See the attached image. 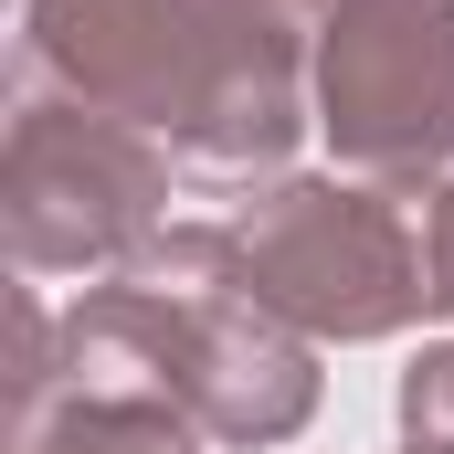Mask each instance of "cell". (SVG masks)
Listing matches in <instances>:
<instances>
[{"mask_svg": "<svg viewBox=\"0 0 454 454\" xmlns=\"http://www.w3.org/2000/svg\"><path fill=\"white\" fill-rule=\"evenodd\" d=\"M317 127L348 180L423 191L454 159V0H348L317 32Z\"/></svg>", "mask_w": 454, "mask_h": 454, "instance_id": "cell-5", "label": "cell"}, {"mask_svg": "<svg viewBox=\"0 0 454 454\" xmlns=\"http://www.w3.org/2000/svg\"><path fill=\"white\" fill-rule=\"evenodd\" d=\"M423 296H434V317H454V180L423 201Z\"/></svg>", "mask_w": 454, "mask_h": 454, "instance_id": "cell-8", "label": "cell"}, {"mask_svg": "<svg viewBox=\"0 0 454 454\" xmlns=\"http://www.w3.org/2000/svg\"><path fill=\"white\" fill-rule=\"evenodd\" d=\"M402 434L423 454H454V339L423 348V359L402 370Z\"/></svg>", "mask_w": 454, "mask_h": 454, "instance_id": "cell-7", "label": "cell"}, {"mask_svg": "<svg viewBox=\"0 0 454 454\" xmlns=\"http://www.w3.org/2000/svg\"><path fill=\"white\" fill-rule=\"evenodd\" d=\"M0 232L21 275H116L148 232H169V148L85 106H11Z\"/></svg>", "mask_w": 454, "mask_h": 454, "instance_id": "cell-4", "label": "cell"}, {"mask_svg": "<svg viewBox=\"0 0 454 454\" xmlns=\"http://www.w3.org/2000/svg\"><path fill=\"white\" fill-rule=\"evenodd\" d=\"M64 391L169 402L212 444H286L317 412V359L254 296L232 223H169L64 307Z\"/></svg>", "mask_w": 454, "mask_h": 454, "instance_id": "cell-2", "label": "cell"}, {"mask_svg": "<svg viewBox=\"0 0 454 454\" xmlns=\"http://www.w3.org/2000/svg\"><path fill=\"white\" fill-rule=\"evenodd\" d=\"M412 454H423V444H412Z\"/></svg>", "mask_w": 454, "mask_h": 454, "instance_id": "cell-10", "label": "cell"}, {"mask_svg": "<svg viewBox=\"0 0 454 454\" xmlns=\"http://www.w3.org/2000/svg\"><path fill=\"white\" fill-rule=\"evenodd\" d=\"M328 11H348V0H317V32H328Z\"/></svg>", "mask_w": 454, "mask_h": 454, "instance_id": "cell-9", "label": "cell"}, {"mask_svg": "<svg viewBox=\"0 0 454 454\" xmlns=\"http://www.w3.org/2000/svg\"><path fill=\"white\" fill-rule=\"evenodd\" d=\"M317 0H11V96L169 137L201 180H286L317 116Z\"/></svg>", "mask_w": 454, "mask_h": 454, "instance_id": "cell-1", "label": "cell"}, {"mask_svg": "<svg viewBox=\"0 0 454 454\" xmlns=\"http://www.w3.org/2000/svg\"><path fill=\"white\" fill-rule=\"evenodd\" d=\"M232 254L254 296L307 339H391L423 296V212L380 180H264L232 212Z\"/></svg>", "mask_w": 454, "mask_h": 454, "instance_id": "cell-3", "label": "cell"}, {"mask_svg": "<svg viewBox=\"0 0 454 454\" xmlns=\"http://www.w3.org/2000/svg\"><path fill=\"white\" fill-rule=\"evenodd\" d=\"M212 434L169 402H116V391H53L32 423H11V454H201Z\"/></svg>", "mask_w": 454, "mask_h": 454, "instance_id": "cell-6", "label": "cell"}]
</instances>
